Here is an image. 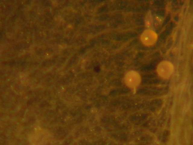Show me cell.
<instances>
[{
  "instance_id": "7a4b0ae2",
  "label": "cell",
  "mask_w": 193,
  "mask_h": 145,
  "mask_svg": "<svg viewBox=\"0 0 193 145\" xmlns=\"http://www.w3.org/2000/svg\"><path fill=\"white\" fill-rule=\"evenodd\" d=\"M158 71L159 74L161 76L167 77L169 76L172 71V67L169 62H164L159 65Z\"/></svg>"
},
{
  "instance_id": "3957f363",
  "label": "cell",
  "mask_w": 193,
  "mask_h": 145,
  "mask_svg": "<svg viewBox=\"0 0 193 145\" xmlns=\"http://www.w3.org/2000/svg\"><path fill=\"white\" fill-rule=\"evenodd\" d=\"M142 36V40L143 42L147 45H150L152 44L155 41V36L153 33H152L151 31H146Z\"/></svg>"
},
{
  "instance_id": "6da1fadb",
  "label": "cell",
  "mask_w": 193,
  "mask_h": 145,
  "mask_svg": "<svg viewBox=\"0 0 193 145\" xmlns=\"http://www.w3.org/2000/svg\"><path fill=\"white\" fill-rule=\"evenodd\" d=\"M125 80L127 85L131 88H135L138 85L140 81L139 75L137 72L131 71L125 75Z\"/></svg>"
}]
</instances>
